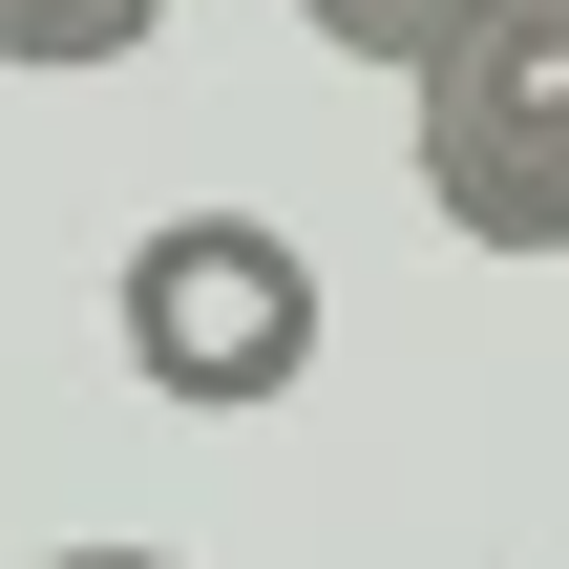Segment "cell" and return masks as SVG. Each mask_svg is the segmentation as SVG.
<instances>
[{
  "instance_id": "obj_1",
  "label": "cell",
  "mask_w": 569,
  "mask_h": 569,
  "mask_svg": "<svg viewBox=\"0 0 569 569\" xmlns=\"http://www.w3.org/2000/svg\"><path fill=\"white\" fill-rule=\"evenodd\" d=\"M106 317H127V380H148L169 422H274V401L317 380V338H338V296H317V253H296L274 211H169V232H127Z\"/></svg>"
},
{
  "instance_id": "obj_2",
  "label": "cell",
  "mask_w": 569,
  "mask_h": 569,
  "mask_svg": "<svg viewBox=\"0 0 569 569\" xmlns=\"http://www.w3.org/2000/svg\"><path fill=\"white\" fill-rule=\"evenodd\" d=\"M422 211L465 253H569V0H486L422 63Z\"/></svg>"
},
{
  "instance_id": "obj_3",
  "label": "cell",
  "mask_w": 569,
  "mask_h": 569,
  "mask_svg": "<svg viewBox=\"0 0 569 569\" xmlns=\"http://www.w3.org/2000/svg\"><path fill=\"white\" fill-rule=\"evenodd\" d=\"M296 21H317L338 63H380V84H422V63H443V42H465L486 0H296Z\"/></svg>"
},
{
  "instance_id": "obj_4",
  "label": "cell",
  "mask_w": 569,
  "mask_h": 569,
  "mask_svg": "<svg viewBox=\"0 0 569 569\" xmlns=\"http://www.w3.org/2000/svg\"><path fill=\"white\" fill-rule=\"evenodd\" d=\"M148 21H169V0H0V63H42V84H63V63H127Z\"/></svg>"
},
{
  "instance_id": "obj_5",
  "label": "cell",
  "mask_w": 569,
  "mask_h": 569,
  "mask_svg": "<svg viewBox=\"0 0 569 569\" xmlns=\"http://www.w3.org/2000/svg\"><path fill=\"white\" fill-rule=\"evenodd\" d=\"M42 569H190V549H42Z\"/></svg>"
}]
</instances>
